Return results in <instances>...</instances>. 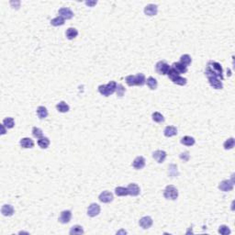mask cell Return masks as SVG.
Masks as SVG:
<instances>
[{
	"instance_id": "cell-1",
	"label": "cell",
	"mask_w": 235,
	"mask_h": 235,
	"mask_svg": "<svg viewBox=\"0 0 235 235\" xmlns=\"http://www.w3.org/2000/svg\"><path fill=\"white\" fill-rule=\"evenodd\" d=\"M206 69L210 71L214 75H216L221 81L223 80V70H222V66L221 65V63L214 62V61H210L208 63Z\"/></svg>"
},
{
	"instance_id": "cell-2",
	"label": "cell",
	"mask_w": 235,
	"mask_h": 235,
	"mask_svg": "<svg viewBox=\"0 0 235 235\" xmlns=\"http://www.w3.org/2000/svg\"><path fill=\"white\" fill-rule=\"evenodd\" d=\"M117 84L115 81H110L107 85H101L98 86V92L101 95L108 96L116 92Z\"/></svg>"
},
{
	"instance_id": "cell-3",
	"label": "cell",
	"mask_w": 235,
	"mask_h": 235,
	"mask_svg": "<svg viewBox=\"0 0 235 235\" xmlns=\"http://www.w3.org/2000/svg\"><path fill=\"white\" fill-rule=\"evenodd\" d=\"M164 197L166 199L176 200L178 198V190L172 185L167 186L164 191Z\"/></svg>"
},
{
	"instance_id": "cell-4",
	"label": "cell",
	"mask_w": 235,
	"mask_h": 235,
	"mask_svg": "<svg viewBox=\"0 0 235 235\" xmlns=\"http://www.w3.org/2000/svg\"><path fill=\"white\" fill-rule=\"evenodd\" d=\"M170 68L171 67L169 66V64L166 63L165 61H160L155 65V69L157 71V73L159 74H163V75L167 74V73H168V71H169Z\"/></svg>"
},
{
	"instance_id": "cell-5",
	"label": "cell",
	"mask_w": 235,
	"mask_h": 235,
	"mask_svg": "<svg viewBox=\"0 0 235 235\" xmlns=\"http://www.w3.org/2000/svg\"><path fill=\"white\" fill-rule=\"evenodd\" d=\"M233 186L234 184H233V178H232V180H223L222 182H221L219 185V188L221 191L229 192L233 189Z\"/></svg>"
},
{
	"instance_id": "cell-6",
	"label": "cell",
	"mask_w": 235,
	"mask_h": 235,
	"mask_svg": "<svg viewBox=\"0 0 235 235\" xmlns=\"http://www.w3.org/2000/svg\"><path fill=\"white\" fill-rule=\"evenodd\" d=\"M208 79H209L210 85H211L213 88H215V89H222V88H223L222 82H221V79L218 78L217 76L210 75V76H208Z\"/></svg>"
},
{
	"instance_id": "cell-7",
	"label": "cell",
	"mask_w": 235,
	"mask_h": 235,
	"mask_svg": "<svg viewBox=\"0 0 235 235\" xmlns=\"http://www.w3.org/2000/svg\"><path fill=\"white\" fill-rule=\"evenodd\" d=\"M100 213V206L96 203L91 204L87 209V215L89 217H96Z\"/></svg>"
},
{
	"instance_id": "cell-8",
	"label": "cell",
	"mask_w": 235,
	"mask_h": 235,
	"mask_svg": "<svg viewBox=\"0 0 235 235\" xmlns=\"http://www.w3.org/2000/svg\"><path fill=\"white\" fill-rule=\"evenodd\" d=\"M153 219L149 216H145V217H142L141 220L139 221V225L141 226L142 229L146 230V229H149L152 227L153 225Z\"/></svg>"
},
{
	"instance_id": "cell-9",
	"label": "cell",
	"mask_w": 235,
	"mask_h": 235,
	"mask_svg": "<svg viewBox=\"0 0 235 235\" xmlns=\"http://www.w3.org/2000/svg\"><path fill=\"white\" fill-rule=\"evenodd\" d=\"M60 17H62L64 19H71L74 17V12L71 10L69 8H62L58 11Z\"/></svg>"
},
{
	"instance_id": "cell-10",
	"label": "cell",
	"mask_w": 235,
	"mask_h": 235,
	"mask_svg": "<svg viewBox=\"0 0 235 235\" xmlns=\"http://www.w3.org/2000/svg\"><path fill=\"white\" fill-rule=\"evenodd\" d=\"M72 219V212L70 210H63L61 212V215L59 217V221L63 224H66L70 222Z\"/></svg>"
},
{
	"instance_id": "cell-11",
	"label": "cell",
	"mask_w": 235,
	"mask_h": 235,
	"mask_svg": "<svg viewBox=\"0 0 235 235\" xmlns=\"http://www.w3.org/2000/svg\"><path fill=\"white\" fill-rule=\"evenodd\" d=\"M153 157L156 160L157 163L162 164V163L165 162V158H166V153L165 151H162V150H157L153 153Z\"/></svg>"
},
{
	"instance_id": "cell-12",
	"label": "cell",
	"mask_w": 235,
	"mask_h": 235,
	"mask_svg": "<svg viewBox=\"0 0 235 235\" xmlns=\"http://www.w3.org/2000/svg\"><path fill=\"white\" fill-rule=\"evenodd\" d=\"M98 199L103 203H109L113 200V194L109 191H103L100 195Z\"/></svg>"
},
{
	"instance_id": "cell-13",
	"label": "cell",
	"mask_w": 235,
	"mask_h": 235,
	"mask_svg": "<svg viewBox=\"0 0 235 235\" xmlns=\"http://www.w3.org/2000/svg\"><path fill=\"white\" fill-rule=\"evenodd\" d=\"M158 12V7L154 4H149L144 8V13L147 16H155Z\"/></svg>"
},
{
	"instance_id": "cell-14",
	"label": "cell",
	"mask_w": 235,
	"mask_h": 235,
	"mask_svg": "<svg viewBox=\"0 0 235 235\" xmlns=\"http://www.w3.org/2000/svg\"><path fill=\"white\" fill-rule=\"evenodd\" d=\"M132 166L136 169V170H141L144 166H145V159L142 156H138L134 159L133 163H132Z\"/></svg>"
},
{
	"instance_id": "cell-15",
	"label": "cell",
	"mask_w": 235,
	"mask_h": 235,
	"mask_svg": "<svg viewBox=\"0 0 235 235\" xmlns=\"http://www.w3.org/2000/svg\"><path fill=\"white\" fill-rule=\"evenodd\" d=\"M127 188H128V191H129V195L132 196V197L138 196L140 194V191H141L139 186L137 184H134V183L129 184V186L127 187Z\"/></svg>"
},
{
	"instance_id": "cell-16",
	"label": "cell",
	"mask_w": 235,
	"mask_h": 235,
	"mask_svg": "<svg viewBox=\"0 0 235 235\" xmlns=\"http://www.w3.org/2000/svg\"><path fill=\"white\" fill-rule=\"evenodd\" d=\"M133 80H134V85H139L141 86L146 83V79L143 74H138L133 75Z\"/></svg>"
},
{
	"instance_id": "cell-17",
	"label": "cell",
	"mask_w": 235,
	"mask_h": 235,
	"mask_svg": "<svg viewBox=\"0 0 235 235\" xmlns=\"http://www.w3.org/2000/svg\"><path fill=\"white\" fill-rule=\"evenodd\" d=\"M1 213L4 215V216H7V217H9V216H12L14 214V208L13 206L9 205V204H6L2 207L1 209Z\"/></svg>"
},
{
	"instance_id": "cell-18",
	"label": "cell",
	"mask_w": 235,
	"mask_h": 235,
	"mask_svg": "<svg viewBox=\"0 0 235 235\" xmlns=\"http://www.w3.org/2000/svg\"><path fill=\"white\" fill-rule=\"evenodd\" d=\"M19 143H20V146L25 149L33 148V146H34V141H32L30 138H22Z\"/></svg>"
},
{
	"instance_id": "cell-19",
	"label": "cell",
	"mask_w": 235,
	"mask_h": 235,
	"mask_svg": "<svg viewBox=\"0 0 235 235\" xmlns=\"http://www.w3.org/2000/svg\"><path fill=\"white\" fill-rule=\"evenodd\" d=\"M172 66H173V68H174L179 74H185V73H187V71H188V67L185 66L184 64H182L180 62H179V63H174Z\"/></svg>"
},
{
	"instance_id": "cell-20",
	"label": "cell",
	"mask_w": 235,
	"mask_h": 235,
	"mask_svg": "<svg viewBox=\"0 0 235 235\" xmlns=\"http://www.w3.org/2000/svg\"><path fill=\"white\" fill-rule=\"evenodd\" d=\"M164 134L166 137H173L177 134V129L174 126H167L164 130Z\"/></svg>"
},
{
	"instance_id": "cell-21",
	"label": "cell",
	"mask_w": 235,
	"mask_h": 235,
	"mask_svg": "<svg viewBox=\"0 0 235 235\" xmlns=\"http://www.w3.org/2000/svg\"><path fill=\"white\" fill-rule=\"evenodd\" d=\"M171 81L174 83V84L179 85H187V82H188V80L185 77L181 76L180 74H178V75H176L175 77L171 78Z\"/></svg>"
},
{
	"instance_id": "cell-22",
	"label": "cell",
	"mask_w": 235,
	"mask_h": 235,
	"mask_svg": "<svg viewBox=\"0 0 235 235\" xmlns=\"http://www.w3.org/2000/svg\"><path fill=\"white\" fill-rule=\"evenodd\" d=\"M56 108H57V110H58L59 112H61V113H65V112H68L69 111V109H70V107L69 106L64 102V101H61V102H59L58 104L56 105Z\"/></svg>"
},
{
	"instance_id": "cell-23",
	"label": "cell",
	"mask_w": 235,
	"mask_h": 235,
	"mask_svg": "<svg viewBox=\"0 0 235 235\" xmlns=\"http://www.w3.org/2000/svg\"><path fill=\"white\" fill-rule=\"evenodd\" d=\"M37 115L41 119H43L48 116V110L45 107L41 106L37 108Z\"/></svg>"
},
{
	"instance_id": "cell-24",
	"label": "cell",
	"mask_w": 235,
	"mask_h": 235,
	"mask_svg": "<svg viewBox=\"0 0 235 235\" xmlns=\"http://www.w3.org/2000/svg\"><path fill=\"white\" fill-rule=\"evenodd\" d=\"M195 142H196L195 139L191 136H185L181 139V143L186 146H192L195 144Z\"/></svg>"
},
{
	"instance_id": "cell-25",
	"label": "cell",
	"mask_w": 235,
	"mask_h": 235,
	"mask_svg": "<svg viewBox=\"0 0 235 235\" xmlns=\"http://www.w3.org/2000/svg\"><path fill=\"white\" fill-rule=\"evenodd\" d=\"M115 194L118 197H125V196L129 195V191H128L127 188L117 187V188H115Z\"/></svg>"
},
{
	"instance_id": "cell-26",
	"label": "cell",
	"mask_w": 235,
	"mask_h": 235,
	"mask_svg": "<svg viewBox=\"0 0 235 235\" xmlns=\"http://www.w3.org/2000/svg\"><path fill=\"white\" fill-rule=\"evenodd\" d=\"M38 145L41 148V149H46L50 145V140L47 137H42L38 139Z\"/></svg>"
},
{
	"instance_id": "cell-27",
	"label": "cell",
	"mask_w": 235,
	"mask_h": 235,
	"mask_svg": "<svg viewBox=\"0 0 235 235\" xmlns=\"http://www.w3.org/2000/svg\"><path fill=\"white\" fill-rule=\"evenodd\" d=\"M77 35H78V31L74 28H69L66 30V37L68 40H74V38L77 37Z\"/></svg>"
},
{
	"instance_id": "cell-28",
	"label": "cell",
	"mask_w": 235,
	"mask_h": 235,
	"mask_svg": "<svg viewBox=\"0 0 235 235\" xmlns=\"http://www.w3.org/2000/svg\"><path fill=\"white\" fill-rule=\"evenodd\" d=\"M146 84H147V85L149 86V88H150V89H152V90L156 89V88H157V85H158L156 79H155L154 77H153V76H150V77H148V78H147V80H146Z\"/></svg>"
},
{
	"instance_id": "cell-29",
	"label": "cell",
	"mask_w": 235,
	"mask_h": 235,
	"mask_svg": "<svg viewBox=\"0 0 235 235\" xmlns=\"http://www.w3.org/2000/svg\"><path fill=\"white\" fill-rule=\"evenodd\" d=\"M84 233V230L81 226L79 225H74L71 228L70 234L71 235H80Z\"/></svg>"
},
{
	"instance_id": "cell-30",
	"label": "cell",
	"mask_w": 235,
	"mask_h": 235,
	"mask_svg": "<svg viewBox=\"0 0 235 235\" xmlns=\"http://www.w3.org/2000/svg\"><path fill=\"white\" fill-rule=\"evenodd\" d=\"M3 124L4 126L7 128V129H12L14 126H15V121H14V118L13 117H6L4 120H3Z\"/></svg>"
},
{
	"instance_id": "cell-31",
	"label": "cell",
	"mask_w": 235,
	"mask_h": 235,
	"mask_svg": "<svg viewBox=\"0 0 235 235\" xmlns=\"http://www.w3.org/2000/svg\"><path fill=\"white\" fill-rule=\"evenodd\" d=\"M51 24H52V26H54V27L62 26V25L64 24V19H63L62 17L58 16V17H56V18H54L53 19L51 20Z\"/></svg>"
},
{
	"instance_id": "cell-32",
	"label": "cell",
	"mask_w": 235,
	"mask_h": 235,
	"mask_svg": "<svg viewBox=\"0 0 235 235\" xmlns=\"http://www.w3.org/2000/svg\"><path fill=\"white\" fill-rule=\"evenodd\" d=\"M191 62H192V59H191V57L188 54H184L180 58V63L182 64H184L185 66H187V67H188V65H190Z\"/></svg>"
},
{
	"instance_id": "cell-33",
	"label": "cell",
	"mask_w": 235,
	"mask_h": 235,
	"mask_svg": "<svg viewBox=\"0 0 235 235\" xmlns=\"http://www.w3.org/2000/svg\"><path fill=\"white\" fill-rule=\"evenodd\" d=\"M235 141L233 138H230L223 143V147L225 150H231L234 147Z\"/></svg>"
},
{
	"instance_id": "cell-34",
	"label": "cell",
	"mask_w": 235,
	"mask_h": 235,
	"mask_svg": "<svg viewBox=\"0 0 235 235\" xmlns=\"http://www.w3.org/2000/svg\"><path fill=\"white\" fill-rule=\"evenodd\" d=\"M152 117H153V121H155L157 123H161V122L165 121V117H164V116L160 112H154V113H153Z\"/></svg>"
},
{
	"instance_id": "cell-35",
	"label": "cell",
	"mask_w": 235,
	"mask_h": 235,
	"mask_svg": "<svg viewBox=\"0 0 235 235\" xmlns=\"http://www.w3.org/2000/svg\"><path fill=\"white\" fill-rule=\"evenodd\" d=\"M32 135L37 138V139H40V138H42L43 137V133H42V130L40 129V128H37V127H33L32 128Z\"/></svg>"
},
{
	"instance_id": "cell-36",
	"label": "cell",
	"mask_w": 235,
	"mask_h": 235,
	"mask_svg": "<svg viewBox=\"0 0 235 235\" xmlns=\"http://www.w3.org/2000/svg\"><path fill=\"white\" fill-rule=\"evenodd\" d=\"M219 233H221V234L222 235L230 234V233H231V230L229 229L228 226H226V225H221V226H220V228H219Z\"/></svg>"
},
{
	"instance_id": "cell-37",
	"label": "cell",
	"mask_w": 235,
	"mask_h": 235,
	"mask_svg": "<svg viewBox=\"0 0 235 235\" xmlns=\"http://www.w3.org/2000/svg\"><path fill=\"white\" fill-rule=\"evenodd\" d=\"M125 91H126V89L124 88V86L122 85H120V84H118L117 85V89H116V93L118 96H122L124 93H125Z\"/></svg>"
},
{
	"instance_id": "cell-38",
	"label": "cell",
	"mask_w": 235,
	"mask_h": 235,
	"mask_svg": "<svg viewBox=\"0 0 235 235\" xmlns=\"http://www.w3.org/2000/svg\"><path fill=\"white\" fill-rule=\"evenodd\" d=\"M1 129H2L1 134L3 135V134H5V133H6V129H5V127H4V124H2V125H1Z\"/></svg>"
},
{
	"instance_id": "cell-39",
	"label": "cell",
	"mask_w": 235,
	"mask_h": 235,
	"mask_svg": "<svg viewBox=\"0 0 235 235\" xmlns=\"http://www.w3.org/2000/svg\"><path fill=\"white\" fill-rule=\"evenodd\" d=\"M85 4L87 5V6H94V5H96V2H85Z\"/></svg>"
}]
</instances>
